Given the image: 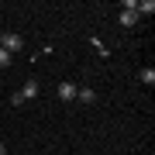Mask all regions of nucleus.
<instances>
[{"label":"nucleus","instance_id":"f257e3e1","mask_svg":"<svg viewBox=\"0 0 155 155\" xmlns=\"http://www.w3.org/2000/svg\"><path fill=\"white\" fill-rule=\"evenodd\" d=\"M0 48H4L7 55H14V52L24 48V38H21V35H14V31H7V35H0Z\"/></svg>","mask_w":155,"mask_h":155},{"label":"nucleus","instance_id":"f03ea898","mask_svg":"<svg viewBox=\"0 0 155 155\" xmlns=\"http://www.w3.org/2000/svg\"><path fill=\"white\" fill-rule=\"evenodd\" d=\"M76 83H69V79H62V83H59V100H66V104H69V100H76Z\"/></svg>","mask_w":155,"mask_h":155},{"label":"nucleus","instance_id":"7ed1b4c3","mask_svg":"<svg viewBox=\"0 0 155 155\" xmlns=\"http://www.w3.org/2000/svg\"><path fill=\"white\" fill-rule=\"evenodd\" d=\"M17 97H21V100H35V97H38V79H28V83L17 90Z\"/></svg>","mask_w":155,"mask_h":155},{"label":"nucleus","instance_id":"20e7f679","mask_svg":"<svg viewBox=\"0 0 155 155\" xmlns=\"http://www.w3.org/2000/svg\"><path fill=\"white\" fill-rule=\"evenodd\" d=\"M76 100H79V104H93V100H97L93 86H79V90H76Z\"/></svg>","mask_w":155,"mask_h":155},{"label":"nucleus","instance_id":"39448f33","mask_svg":"<svg viewBox=\"0 0 155 155\" xmlns=\"http://www.w3.org/2000/svg\"><path fill=\"white\" fill-rule=\"evenodd\" d=\"M117 21H121V28H134V24H138V14H134V11H121Z\"/></svg>","mask_w":155,"mask_h":155},{"label":"nucleus","instance_id":"423d86ee","mask_svg":"<svg viewBox=\"0 0 155 155\" xmlns=\"http://www.w3.org/2000/svg\"><path fill=\"white\" fill-rule=\"evenodd\" d=\"M134 14H155V0H138V7H134Z\"/></svg>","mask_w":155,"mask_h":155},{"label":"nucleus","instance_id":"0eeeda50","mask_svg":"<svg viewBox=\"0 0 155 155\" xmlns=\"http://www.w3.org/2000/svg\"><path fill=\"white\" fill-rule=\"evenodd\" d=\"M138 79H141L145 86H155V69H152V66H145V69L138 72Z\"/></svg>","mask_w":155,"mask_h":155},{"label":"nucleus","instance_id":"6e6552de","mask_svg":"<svg viewBox=\"0 0 155 155\" xmlns=\"http://www.w3.org/2000/svg\"><path fill=\"white\" fill-rule=\"evenodd\" d=\"M4 66H11V55H7L4 48H0V69H4Z\"/></svg>","mask_w":155,"mask_h":155},{"label":"nucleus","instance_id":"1a4fd4ad","mask_svg":"<svg viewBox=\"0 0 155 155\" xmlns=\"http://www.w3.org/2000/svg\"><path fill=\"white\" fill-rule=\"evenodd\" d=\"M0 155H7V145H4V141H0Z\"/></svg>","mask_w":155,"mask_h":155}]
</instances>
